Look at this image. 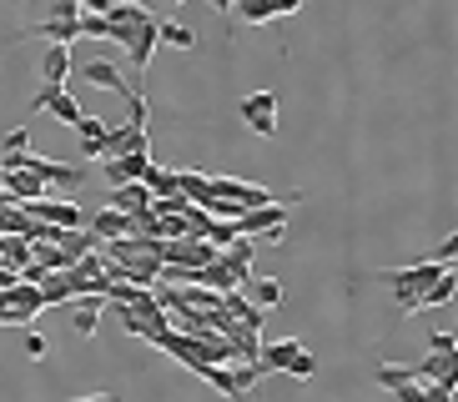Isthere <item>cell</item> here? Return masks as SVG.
I'll list each match as a JSON object with an SVG mask.
<instances>
[{
  "instance_id": "obj_1",
  "label": "cell",
  "mask_w": 458,
  "mask_h": 402,
  "mask_svg": "<svg viewBox=\"0 0 458 402\" xmlns=\"http://www.w3.org/2000/svg\"><path fill=\"white\" fill-rule=\"evenodd\" d=\"M438 277H444V267H438V262H428V256H423V262H413V267H398V272H388L393 302H398L403 312H418V292H423L428 281H438Z\"/></svg>"
},
{
  "instance_id": "obj_2",
  "label": "cell",
  "mask_w": 458,
  "mask_h": 402,
  "mask_svg": "<svg viewBox=\"0 0 458 402\" xmlns=\"http://www.w3.org/2000/svg\"><path fill=\"white\" fill-rule=\"evenodd\" d=\"M232 227H237V237H252V241H283V231H287V201L252 206V212H242Z\"/></svg>"
},
{
  "instance_id": "obj_3",
  "label": "cell",
  "mask_w": 458,
  "mask_h": 402,
  "mask_svg": "<svg viewBox=\"0 0 458 402\" xmlns=\"http://www.w3.org/2000/svg\"><path fill=\"white\" fill-rule=\"evenodd\" d=\"M41 307H46V297L36 281H11L0 292V327H21V322H30Z\"/></svg>"
},
{
  "instance_id": "obj_4",
  "label": "cell",
  "mask_w": 458,
  "mask_h": 402,
  "mask_svg": "<svg viewBox=\"0 0 458 402\" xmlns=\"http://www.w3.org/2000/svg\"><path fill=\"white\" fill-rule=\"evenodd\" d=\"M26 216H30V222H46V227H61V231H81V227H86L81 201H71V197H41V201H26Z\"/></svg>"
},
{
  "instance_id": "obj_5",
  "label": "cell",
  "mask_w": 458,
  "mask_h": 402,
  "mask_svg": "<svg viewBox=\"0 0 458 402\" xmlns=\"http://www.w3.org/2000/svg\"><path fill=\"white\" fill-rule=\"evenodd\" d=\"M277 96L272 91H252V96H242V106H237V116L247 121V131L252 136H272L277 131Z\"/></svg>"
},
{
  "instance_id": "obj_6",
  "label": "cell",
  "mask_w": 458,
  "mask_h": 402,
  "mask_svg": "<svg viewBox=\"0 0 458 402\" xmlns=\"http://www.w3.org/2000/svg\"><path fill=\"white\" fill-rule=\"evenodd\" d=\"M212 191L222 201H232V206H242V212H252V206H267V201H277L267 187H252V181H237V176H212Z\"/></svg>"
},
{
  "instance_id": "obj_7",
  "label": "cell",
  "mask_w": 458,
  "mask_h": 402,
  "mask_svg": "<svg viewBox=\"0 0 458 402\" xmlns=\"http://www.w3.org/2000/svg\"><path fill=\"white\" fill-rule=\"evenodd\" d=\"M151 21V11L147 5H136V0H122V5H111L106 11V36L116 40V46H126V40L136 36V30Z\"/></svg>"
},
{
  "instance_id": "obj_8",
  "label": "cell",
  "mask_w": 458,
  "mask_h": 402,
  "mask_svg": "<svg viewBox=\"0 0 458 402\" xmlns=\"http://www.w3.org/2000/svg\"><path fill=\"white\" fill-rule=\"evenodd\" d=\"M131 151H151V131L136 121H116L106 131V161L111 156H131Z\"/></svg>"
},
{
  "instance_id": "obj_9",
  "label": "cell",
  "mask_w": 458,
  "mask_h": 402,
  "mask_svg": "<svg viewBox=\"0 0 458 402\" xmlns=\"http://www.w3.org/2000/svg\"><path fill=\"white\" fill-rule=\"evenodd\" d=\"M26 166H30V172H36V176H41L46 187H66V191H76V187H81V181H86V172H81V166H66V161H46V156H30V151H26Z\"/></svg>"
},
{
  "instance_id": "obj_10",
  "label": "cell",
  "mask_w": 458,
  "mask_h": 402,
  "mask_svg": "<svg viewBox=\"0 0 458 402\" xmlns=\"http://www.w3.org/2000/svg\"><path fill=\"white\" fill-rule=\"evenodd\" d=\"M101 307H106V297L101 292L71 297V327H76V337H96V327H101Z\"/></svg>"
},
{
  "instance_id": "obj_11",
  "label": "cell",
  "mask_w": 458,
  "mask_h": 402,
  "mask_svg": "<svg viewBox=\"0 0 458 402\" xmlns=\"http://www.w3.org/2000/svg\"><path fill=\"white\" fill-rule=\"evenodd\" d=\"M151 172V151H131V156H111L106 161V187H126V181H141Z\"/></svg>"
},
{
  "instance_id": "obj_12",
  "label": "cell",
  "mask_w": 458,
  "mask_h": 402,
  "mask_svg": "<svg viewBox=\"0 0 458 402\" xmlns=\"http://www.w3.org/2000/svg\"><path fill=\"white\" fill-rule=\"evenodd\" d=\"M302 352V337H277V342H262V352H257V367H262V377L267 373H287V362Z\"/></svg>"
},
{
  "instance_id": "obj_13",
  "label": "cell",
  "mask_w": 458,
  "mask_h": 402,
  "mask_svg": "<svg viewBox=\"0 0 458 402\" xmlns=\"http://www.w3.org/2000/svg\"><path fill=\"white\" fill-rule=\"evenodd\" d=\"M5 191H11V197L21 201V206H26V201H41V197H51V187H46L41 176L30 172L26 161H21L15 172H5Z\"/></svg>"
},
{
  "instance_id": "obj_14",
  "label": "cell",
  "mask_w": 458,
  "mask_h": 402,
  "mask_svg": "<svg viewBox=\"0 0 458 402\" xmlns=\"http://www.w3.org/2000/svg\"><path fill=\"white\" fill-rule=\"evenodd\" d=\"M111 212H122V216H141L151 212V191L147 181H126V187H111V201H106Z\"/></svg>"
},
{
  "instance_id": "obj_15",
  "label": "cell",
  "mask_w": 458,
  "mask_h": 402,
  "mask_svg": "<svg viewBox=\"0 0 458 402\" xmlns=\"http://www.w3.org/2000/svg\"><path fill=\"white\" fill-rule=\"evenodd\" d=\"M86 231H91L96 241H122V237H136V227H131V216H122V212H111V206H101V212L86 222Z\"/></svg>"
},
{
  "instance_id": "obj_16",
  "label": "cell",
  "mask_w": 458,
  "mask_h": 402,
  "mask_svg": "<svg viewBox=\"0 0 458 402\" xmlns=\"http://www.w3.org/2000/svg\"><path fill=\"white\" fill-rule=\"evenodd\" d=\"M122 51L131 55L136 76H147V71H151V51H157V21H147V26H141V30H136V36L122 46Z\"/></svg>"
},
{
  "instance_id": "obj_17",
  "label": "cell",
  "mask_w": 458,
  "mask_h": 402,
  "mask_svg": "<svg viewBox=\"0 0 458 402\" xmlns=\"http://www.w3.org/2000/svg\"><path fill=\"white\" fill-rule=\"evenodd\" d=\"M81 76L91 80V86H101V91H116V96H126V91H131L116 61H86V66H81Z\"/></svg>"
},
{
  "instance_id": "obj_18",
  "label": "cell",
  "mask_w": 458,
  "mask_h": 402,
  "mask_svg": "<svg viewBox=\"0 0 458 402\" xmlns=\"http://www.w3.org/2000/svg\"><path fill=\"white\" fill-rule=\"evenodd\" d=\"M222 312H227L232 322H242V327H252V332H262L267 327V312L262 307H252L242 292H222Z\"/></svg>"
},
{
  "instance_id": "obj_19",
  "label": "cell",
  "mask_w": 458,
  "mask_h": 402,
  "mask_svg": "<svg viewBox=\"0 0 458 402\" xmlns=\"http://www.w3.org/2000/svg\"><path fill=\"white\" fill-rule=\"evenodd\" d=\"M71 76V46H46L41 51V80L46 86H66Z\"/></svg>"
},
{
  "instance_id": "obj_20",
  "label": "cell",
  "mask_w": 458,
  "mask_h": 402,
  "mask_svg": "<svg viewBox=\"0 0 458 402\" xmlns=\"http://www.w3.org/2000/svg\"><path fill=\"white\" fill-rule=\"evenodd\" d=\"M242 297H247V302H252V307L272 312V307H277V302H283V281H277V277H247Z\"/></svg>"
},
{
  "instance_id": "obj_21",
  "label": "cell",
  "mask_w": 458,
  "mask_h": 402,
  "mask_svg": "<svg viewBox=\"0 0 458 402\" xmlns=\"http://www.w3.org/2000/svg\"><path fill=\"white\" fill-rule=\"evenodd\" d=\"M458 292V277H454V267H444V277L438 281H428L423 292H418V312H433V307H444L448 297Z\"/></svg>"
},
{
  "instance_id": "obj_22",
  "label": "cell",
  "mask_w": 458,
  "mask_h": 402,
  "mask_svg": "<svg viewBox=\"0 0 458 402\" xmlns=\"http://www.w3.org/2000/svg\"><path fill=\"white\" fill-rule=\"evenodd\" d=\"M176 191H182L191 206H207V201L216 197V191H212V176H202V172H176Z\"/></svg>"
},
{
  "instance_id": "obj_23",
  "label": "cell",
  "mask_w": 458,
  "mask_h": 402,
  "mask_svg": "<svg viewBox=\"0 0 458 402\" xmlns=\"http://www.w3.org/2000/svg\"><path fill=\"white\" fill-rule=\"evenodd\" d=\"M141 181H147V191H151V201H166V197H182V191H176V172H166V166H157V161H151V172L141 176Z\"/></svg>"
},
{
  "instance_id": "obj_24",
  "label": "cell",
  "mask_w": 458,
  "mask_h": 402,
  "mask_svg": "<svg viewBox=\"0 0 458 402\" xmlns=\"http://www.w3.org/2000/svg\"><path fill=\"white\" fill-rule=\"evenodd\" d=\"M202 377L212 382L216 392H222V398H232V402H252V398H242V392H237V382H232V367H227V362H212V367H202Z\"/></svg>"
},
{
  "instance_id": "obj_25",
  "label": "cell",
  "mask_w": 458,
  "mask_h": 402,
  "mask_svg": "<svg viewBox=\"0 0 458 402\" xmlns=\"http://www.w3.org/2000/svg\"><path fill=\"white\" fill-rule=\"evenodd\" d=\"M232 11L242 15L247 26H267V21H277V15H272V0H232Z\"/></svg>"
},
{
  "instance_id": "obj_26",
  "label": "cell",
  "mask_w": 458,
  "mask_h": 402,
  "mask_svg": "<svg viewBox=\"0 0 458 402\" xmlns=\"http://www.w3.org/2000/svg\"><path fill=\"white\" fill-rule=\"evenodd\" d=\"M41 36L51 40V46H71V40L81 36V15H76V21H41Z\"/></svg>"
},
{
  "instance_id": "obj_27",
  "label": "cell",
  "mask_w": 458,
  "mask_h": 402,
  "mask_svg": "<svg viewBox=\"0 0 458 402\" xmlns=\"http://www.w3.org/2000/svg\"><path fill=\"white\" fill-rule=\"evenodd\" d=\"M157 40H166V46H176V51H191V46H197V30L176 26V21H157Z\"/></svg>"
},
{
  "instance_id": "obj_28",
  "label": "cell",
  "mask_w": 458,
  "mask_h": 402,
  "mask_svg": "<svg viewBox=\"0 0 458 402\" xmlns=\"http://www.w3.org/2000/svg\"><path fill=\"white\" fill-rule=\"evenodd\" d=\"M41 297H46V307H55V302H71V281H66V272H46Z\"/></svg>"
},
{
  "instance_id": "obj_29",
  "label": "cell",
  "mask_w": 458,
  "mask_h": 402,
  "mask_svg": "<svg viewBox=\"0 0 458 402\" xmlns=\"http://www.w3.org/2000/svg\"><path fill=\"white\" fill-rule=\"evenodd\" d=\"M111 126H116V121H106V116H81L76 126H71V131L81 136V141H106Z\"/></svg>"
},
{
  "instance_id": "obj_30",
  "label": "cell",
  "mask_w": 458,
  "mask_h": 402,
  "mask_svg": "<svg viewBox=\"0 0 458 402\" xmlns=\"http://www.w3.org/2000/svg\"><path fill=\"white\" fill-rule=\"evenodd\" d=\"M30 151V126H15L5 141H0V161H11V156H26Z\"/></svg>"
},
{
  "instance_id": "obj_31",
  "label": "cell",
  "mask_w": 458,
  "mask_h": 402,
  "mask_svg": "<svg viewBox=\"0 0 458 402\" xmlns=\"http://www.w3.org/2000/svg\"><path fill=\"white\" fill-rule=\"evenodd\" d=\"M428 262H438V267H458V231H448V237L433 247Z\"/></svg>"
},
{
  "instance_id": "obj_32",
  "label": "cell",
  "mask_w": 458,
  "mask_h": 402,
  "mask_svg": "<svg viewBox=\"0 0 458 402\" xmlns=\"http://www.w3.org/2000/svg\"><path fill=\"white\" fill-rule=\"evenodd\" d=\"M287 373H293L297 382H312V377H318V357H312V352L302 348V352H297L293 362H287Z\"/></svg>"
},
{
  "instance_id": "obj_33",
  "label": "cell",
  "mask_w": 458,
  "mask_h": 402,
  "mask_svg": "<svg viewBox=\"0 0 458 402\" xmlns=\"http://www.w3.org/2000/svg\"><path fill=\"white\" fill-rule=\"evenodd\" d=\"M76 15H81V0H51L46 21H76Z\"/></svg>"
},
{
  "instance_id": "obj_34",
  "label": "cell",
  "mask_w": 458,
  "mask_h": 402,
  "mask_svg": "<svg viewBox=\"0 0 458 402\" xmlns=\"http://www.w3.org/2000/svg\"><path fill=\"white\" fill-rule=\"evenodd\" d=\"M81 36L106 40V15H86V11H81Z\"/></svg>"
},
{
  "instance_id": "obj_35",
  "label": "cell",
  "mask_w": 458,
  "mask_h": 402,
  "mask_svg": "<svg viewBox=\"0 0 458 402\" xmlns=\"http://www.w3.org/2000/svg\"><path fill=\"white\" fill-rule=\"evenodd\" d=\"M454 348H458V342H454V332H448V327H444V332H428V352H444V357H448Z\"/></svg>"
},
{
  "instance_id": "obj_36",
  "label": "cell",
  "mask_w": 458,
  "mask_h": 402,
  "mask_svg": "<svg viewBox=\"0 0 458 402\" xmlns=\"http://www.w3.org/2000/svg\"><path fill=\"white\" fill-rule=\"evenodd\" d=\"M26 357H46V337H41V332L26 337Z\"/></svg>"
},
{
  "instance_id": "obj_37",
  "label": "cell",
  "mask_w": 458,
  "mask_h": 402,
  "mask_svg": "<svg viewBox=\"0 0 458 402\" xmlns=\"http://www.w3.org/2000/svg\"><path fill=\"white\" fill-rule=\"evenodd\" d=\"M81 156L86 161H101V156H106V141H81Z\"/></svg>"
},
{
  "instance_id": "obj_38",
  "label": "cell",
  "mask_w": 458,
  "mask_h": 402,
  "mask_svg": "<svg viewBox=\"0 0 458 402\" xmlns=\"http://www.w3.org/2000/svg\"><path fill=\"white\" fill-rule=\"evenodd\" d=\"M302 11V0H272V15H297Z\"/></svg>"
},
{
  "instance_id": "obj_39",
  "label": "cell",
  "mask_w": 458,
  "mask_h": 402,
  "mask_svg": "<svg viewBox=\"0 0 458 402\" xmlns=\"http://www.w3.org/2000/svg\"><path fill=\"white\" fill-rule=\"evenodd\" d=\"M81 11H86V15H106L111 0H81Z\"/></svg>"
},
{
  "instance_id": "obj_40",
  "label": "cell",
  "mask_w": 458,
  "mask_h": 402,
  "mask_svg": "<svg viewBox=\"0 0 458 402\" xmlns=\"http://www.w3.org/2000/svg\"><path fill=\"white\" fill-rule=\"evenodd\" d=\"M71 402H122L116 392H86V398H71Z\"/></svg>"
},
{
  "instance_id": "obj_41",
  "label": "cell",
  "mask_w": 458,
  "mask_h": 402,
  "mask_svg": "<svg viewBox=\"0 0 458 402\" xmlns=\"http://www.w3.org/2000/svg\"><path fill=\"white\" fill-rule=\"evenodd\" d=\"M207 5H212L216 15H232V0H207Z\"/></svg>"
},
{
  "instance_id": "obj_42",
  "label": "cell",
  "mask_w": 458,
  "mask_h": 402,
  "mask_svg": "<svg viewBox=\"0 0 458 402\" xmlns=\"http://www.w3.org/2000/svg\"><path fill=\"white\" fill-rule=\"evenodd\" d=\"M448 332H454V342H458V322H454V327H448Z\"/></svg>"
}]
</instances>
